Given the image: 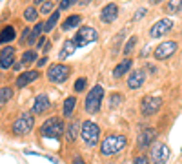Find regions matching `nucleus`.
<instances>
[{
    "mask_svg": "<svg viewBox=\"0 0 182 164\" xmlns=\"http://www.w3.org/2000/svg\"><path fill=\"white\" fill-rule=\"evenodd\" d=\"M169 155H171V151H169L168 144L164 142H155L149 151V159L153 164H166L169 161Z\"/></svg>",
    "mask_w": 182,
    "mask_h": 164,
    "instance_id": "1a4fd4ad",
    "label": "nucleus"
},
{
    "mask_svg": "<svg viewBox=\"0 0 182 164\" xmlns=\"http://www.w3.org/2000/svg\"><path fill=\"white\" fill-rule=\"evenodd\" d=\"M148 55H149V47H144V49H142V53H140V57L144 59V57H148Z\"/></svg>",
    "mask_w": 182,
    "mask_h": 164,
    "instance_id": "a19ab883",
    "label": "nucleus"
},
{
    "mask_svg": "<svg viewBox=\"0 0 182 164\" xmlns=\"http://www.w3.org/2000/svg\"><path fill=\"white\" fill-rule=\"evenodd\" d=\"M151 4H159V2H162V0H149Z\"/></svg>",
    "mask_w": 182,
    "mask_h": 164,
    "instance_id": "c03bdc74",
    "label": "nucleus"
},
{
    "mask_svg": "<svg viewBox=\"0 0 182 164\" xmlns=\"http://www.w3.org/2000/svg\"><path fill=\"white\" fill-rule=\"evenodd\" d=\"M77 2H79V0H60V2H59V9H60V11L69 9V7H73Z\"/></svg>",
    "mask_w": 182,
    "mask_h": 164,
    "instance_id": "72a5a7b5",
    "label": "nucleus"
},
{
    "mask_svg": "<svg viewBox=\"0 0 182 164\" xmlns=\"http://www.w3.org/2000/svg\"><path fill=\"white\" fill-rule=\"evenodd\" d=\"M177 49H179V44H177L175 40L160 42V44L155 47V51H153V57H155L157 60H168L171 55H175V53H177Z\"/></svg>",
    "mask_w": 182,
    "mask_h": 164,
    "instance_id": "9d476101",
    "label": "nucleus"
},
{
    "mask_svg": "<svg viewBox=\"0 0 182 164\" xmlns=\"http://www.w3.org/2000/svg\"><path fill=\"white\" fill-rule=\"evenodd\" d=\"M119 18V6L115 2H109L107 6H104L100 11V20L104 24H113Z\"/></svg>",
    "mask_w": 182,
    "mask_h": 164,
    "instance_id": "4468645a",
    "label": "nucleus"
},
{
    "mask_svg": "<svg viewBox=\"0 0 182 164\" xmlns=\"http://www.w3.org/2000/svg\"><path fill=\"white\" fill-rule=\"evenodd\" d=\"M157 139V129H153V128H142V131L139 133V139H137V148L144 151L146 148H149L153 141Z\"/></svg>",
    "mask_w": 182,
    "mask_h": 164,
    "instance_id": "f8f14e48",
    "label": "nucleus"
},
{
    "mask_svg": "<svg viewBox=\"0 0 182 164\" xmlns=\"http://www.w3.org/2000/svg\"><path fill=\"white\" fill-rule=\"evenodd\" d=\"M144 82H146V69H133L126 84L129 89H139Z\"/></svg>",
    "mask_w": 182,
    "mask_h": 164,
    "instance_id": "dca6fc26",
    "label": "nucleus"
},
{
    "mask_svg": "<svg viewBox=\"0 0 182 164\" xmlns=\"http://www.w3.org/2000/svg\"><path fill=\"white\" fill-rule=\"evenodd\" d=\"M122 104V95L120 93H113L111 97H109V109H115L117 106H120Z\"/></svg>",
    "mask_w": 182,
    "mask_h": 164,
    "instance_id": "7c9ffc66",
    "label": "nucleus"
},
{
    "mask_svg": "<svg viewBox=\"0 0 182 164\" xmlns=\"http://www.w3.org/2000/svg\"><path fill=\"white\" fill-rule=\"evenodd\" d=\"M17 39V29L13 26H6L2 31H0V44H9Z\"/></svg>",
    "mask_w": 182,
    "mask_h": 164,
    "instance_id": "4be33fe9",
    "label": "nucleus"
},
{
    "mask_svg": "<svg viewBox=\"0 0 182 164\" xmlns=\"http://www.w3.org/2000/svg\"><path fill=\"white\" fill-rule=\"evenodd\" d=\"M131 68H133V59H124L122 62H119L117 66H115V69H113V77L115 79H120V77H124L127 71H131Z\"/></svg>",
    "mask_w": 182,
    "mask_h": 164,
    "instance_id": "a211bd4d",
    "label": "nucleus"
},
{
    "mask_svg": "<svg viewBox=\"0 0 182 164\" xmlns=\"http://www.w3.org/2000/svg\"><path fill=\"white\" fill-rule=\"evenodd\" d=\"M46 44H47V37H46V35H44V37H40V40L37 42V46H38V47H44V46H46Z\"/></svg>",
    "mask_w": 182,
    "mask_h": 164,
    "instance_id": "4c0bfd02",
    "label": "nucleus"
},
{
    "mask_svg": "<svg viewBox=\"0 0 182 164\" xmlns=\"http://www.w3.org/2000/svg\"><path fill=\"white\" fill-rule=\"evenodd\" d=\"M37 4H44V2H47V0H35Z\"/></svg>",
    "mask_w": 182,
    "mask_h": 164,
    "instance_id": "a18cd8bd",
    "label": "nucleus"
},
{
    "mask_svg": "<svg viewBox=\"0 0 182 164\" xmlns=\"http://www.w3.org/2000/svg\"><path fill=\"white\" fill-rule=\"evenodd\" d=\"M38 15H40V11H38L37 7H33V6H27V7L24 9V20L26 22H37Z\"/></svg>",
    "mask_w": 182,
    "mask_h": 164,
    "instance_id": "bb28decb",
    "label": "nucleus"
},
{
    "mask_svg": "<svg viewBox=\"0 0 182 164\" xmlns=\"http://www.w3.org/2000/svg\"><path fill=\"white\" fill-rule=\"evenodd\" d=\"M126 146H127L126 135H107L100 144V155L102 157H113V155L120 153Z\"/></svg>",
    "mask_w": 182,
    "mask_h": 164,
    "instance_id": "f03ea898",
    "label": "nucleus"
},
{
    "mask_svg": "<svg viewBox=\"0 0 182 164\" xmlns=\"http://www.w3.org/2000/svg\"><path fill=\"white\" fill-rule=\"evenodd\" d=\"M97 39H99V33H97L95 27H91V26H82V27H79V31L75 33L73 42H75L77 47H86L87 44L95 42Z\"/></svg>",
    "mask_w": 182,
    "mask_h": 164,
    "instance_id": "423d86ee",
    "label": "nucleus"
},
{
    "mask_svg": "<svg viewBox=\"0 0 182 164\" xmlns=\"http://www.w3.org/2000/svg\"><path fill=\"white\" fill-rule=\"evenodd\" d=\"M171 29H173V20H171V18H160V20H157L151 26L149 37H151V39H160L164 35H168Z\"/></svg>",
    "mask_w": 182,
    "mask_h": 164,
    "instance_id": "9b49d317",
    "label": "nucleus"
},
{
    "mask_svg": "<svg viewBox=\"0 0 182 164\" xmlns=\"http://www.w3.org/2000/svg\"><path fill=\"white\" fill-rule=\"evenodd\" d=\"M33 128H35V115L29 111H22L18 119L13 122V133L22 137V135H27Z\"/></svg>",
    "mask_w": 182,
    "mask_h": 164,
    "instance_id": "39448f33",
    "label": "nucleus"
},
{
    "mask_svg": "<svg viewBox=\"0 0 182 164\" xmlns=\"http://www.w3.org/2000/svg\"><path fill=\"white\" fill-rule=\"evenodd\" d=\"M86 86H87V79L80 77V79H77L75 86H73V89H75V93H82V91L86 89Z\"/></svg>",
    "mask_w": 182,
    "mask_h": 164,
    "instance_id": "2f4dec72",
    "label": "nucleus"
},
{
    "mask_svg": "<svg viewBox=\"0 0 182 164\" xmlns=\"http://www.w3.org/2000/svg\"><path fill=\"white\" fill-rule=\"evenodd\" d=\"M22 66H24V64H22V62H15V64H13V68H11V69H15V71H20V69H22Z\"/></svg>",
    "mask_w": 182,
    "mask_h": 164,
    "instance_id": "ea45409f",
    "label": "nucleus"
},
{
    "mask_svg": "<svg viewBox=\"0 0 182 164\" xmlns=\"http://www.w3.org/2000/svg\"><path fill=\"white\" fill-rule=\"evenodd\" d=\"M75 108H77V97H73V95H71V97H66V100L62 104V117L71 119Z\"/></svg>",
    "mask_w": 182,
    "mask_h": 164,
    "instance_id": "412c9836",
    "label": "nucleus"
},
{
    "mask_svg": "<svg viewBox=\"0 0 182 164\" xmlns=\"http://www.w3.org/2000/svg\"><path fill=\"white\" fill-rule=\"evenodd\" d=\"M133 164H149V157L148 155H137L133 159Z\"/></svg>",
    "mask_w": 182,
    "mask_h": 164,
    "instance_id": "c9c22d12",
    "label": "nucleus"
},
{
    "mask_svg": "<svg viewBox=\"0 0 182 164\" xmlns=\"http://www.w3.org/2000/svg\"><path fill=\"white\" fill-rule=\"evenodd\" d=\"M80 137L87 148H95L100 141V128L91 121H86L80 126Z\"/></svg>",
    "mask_w": 182,
    "mask_h": 164,
    "instance_id": "20e7f679",
    "label": "nucleus"
},
{
    "mask_svg": "<svg viewBox=\"0 0 182 164\" xmlns=\"http://www.w3.org/2000/svg\"><path fill=\"white\" fill-rule=\"evenodd\" d=\"M66 133V124L60 117H49L46 119L40 126V135L46 139H53V141H60Z\"/></svg>",
    "mask_w": 182,
    "mask_h": 164,
    "instance_id": "f257e3e1",
    "label": "nucleus"
},
{
    "mask_svg": "<svg viewBox=\"0 0 182 164\" xmlns=\"http://www.w3.org/2000/svg\"><path fill=\"white\" fill-rule=\"evenodd\" d=\"M82 22V17L80 15H69L66 20L62 22L60 29L62 31H69V29H73V27H79V24Z\"/></svg>",
    "mask_w": 182,
    "mask_h": 164,
    "instance_id": "5701e85b",
    "label": "nucleus"
},
{
    "mask_svg": "<svg viewBox=\"0 0 182 164\" xmlns=\"http://www.w3.org/2000/svg\"><path fill=\"white\" fill-rule=\"evenodd\" d=\"M80 126L82 124H79L77 121L66 124V133H64V137H66L67 142H75V141H77V135L80 133Z\"/></svg>",
    "mask_w": 182,
    "mask_h": 164,
    "instance_id": "6ab92c4d",
    "label": "nucleus"
},
{
    "mask_svg": "<svg viewBox=\"0 0 182 164\" xmlns=\"http://www.w3.org/2000/svg\"><path fill=\"white\" fill-rule=\"evenodd\" d=\"M38 77H40V73L37 71V69H31V71H24L20 73L18 77H17V88H26L27 84H31V82L38 80Z\"/></svg>",
    "mask_w": 182,
    "mask_h": 164,
    "instance_id": "f3484780",
    "label": "nucleus"
},
{
    "mask_svg": "<svg viewBox=\"0 0 182 164\" xmlns=\"http://www.w3.org/2000/svg\"><path fill=\"white\" fill-rule=\"evenodd\" d=\"M166 13H175V15H182V0H168L164 6Z\"/></svg>",
    "mask_w": 182,
    "mask_h": 164,
    "instance_id": "b1692460",
    "label": "nucleus"
},
{
    "mask_svg": "<svg viewBox=\"0 0 182 164\" xmlns=\"http://www.w3.org/2000/svg\"><path fill=\"white\" fill-rule=\"evenodd\" d=\"M162 106V97H155V95H148L140 100V113L144 117H153Z\"/></svg>",
    "mask_w": 182,
    "mask_h": 164,
    "instance_id": "6e6552de",
    "label": "nucleus"
},
{
    "mask_svg": "<svg viewBox=\"0 0 182 164\" xmlns=\"http://www.w3.org/2000/svg\"><path fill=\"white\" fill-rule=\"evenodd\" d=\"M73 164H86V162H84L82 155H75V157H73Z\"/></svg>",
    "mask_w": 182,
    "mask_h": 164,
    "instance_id": "58836bf2",
    "label": "nucleus"
},
{
    "mask_svg": "<svg viewBox=\"0 0 182 164\" xmlns=\"http://www.w3.org/2000/svg\"><path fill=\"white\" fill-rule=\"evenodd\" d=\"M59 18H60V9H57V11H53V13L49 15V18H47L46 26H44V33L53 31V29H55V26L59 24Z\"/></svg>",
    "mask_w": 182,
    "mask_h": 164,
    "instance_id": "393cba45",
    "label": "nucleus"
},
{
    "mask_svg": "<svg viewBox=\"0 0 182 164\" xmlns=\"http://www.w3.org/2000/svg\"><path fill=\"white\" fill-rule=\"evenodd\" d=\"M102 99H104V88L99 86V84L93 86V88L87 91V97H86V100H84L86 111L91 113V115L99 113V111H100V106H102Z\"/></svg>",
    "mask_w": 182,
    "mask_h": 164,
    "instance_id": "7ed1b4c3",
    "label": "nucleus"
},
{
    "mask_svg": "<svg viewBox=\"0 0 182 164\" xmlns=\"http://www.w3.org/2000/svg\"><path fill=\"white\" fill-rule=\"evenodd\" d=\"M71 75V68L67 64H53L49 69H47V80L53 82V84H64V82L69 79Z\"/></svg>",
    "mask_w": 182,
    "mask_h": 164,
    "instance_id": "0eeeda50",
    "label": "nucleus"
},
{
    "mask_svg": "<svg viewBox=\"0 0 182 164\" xmlns=\"http://www.w3.org/2000/svg\"><path fill=\"white\" fill-rule=\"evenodd\" d=\"M11 99H13V89L11 88H0V108Z\"/></svg>",
    "mask_w": 182,
    "mask_h": 164,
    "instance_id": "cd10ccee",
    "label": "nucleus"
},
{
    "mask_svg": "<svg viewBox=\"0 0 182 164\" xmlns=\"http://www.w3.org/2000/svg\"><path fill=\"white\" fill-rule=\"evenodd\" d=\"M135 46H137V37H131L129 40L126 42V46H124V49H122V55L129 57V55H131V51L135 49Z\"/></svg>",
    "mask_w": 182,
    "mask_h": 164,
    "instance_id": "c85d7f7f",
    "label": "nucleus"
},
{
    "mask_svg": "<svg viewBox=\"0 0 182 164\" xmlns=\"http://www.w3.org/2000/svg\"><path fill=\"white\" fill-rule=\"evenodd\" d=\"M75 49H77V46H75L73 39H67V40L62 44L60 51H59V60H66V59H69V57L75 53Z\"/></svg>",
    "mask_w": 182,
    "mask_h": 164,
    "instance_id": "aec40b11",
    "label": "nucleus"
},
{
    "mask_svg": "<svg viewBox=\"0 0 182 164\" xmlns=\"http://www.w3.org/2000/svg\"><path fill=\"white\" fill-rule=\"evenodd\" d=\"M53 2H44V4H40V7H38V11H40V15H46V17H49L51 13H53Z\"/></svg>",
    "mask_w": 182,
    "mask_h": 164,
    "instance_id": "c756f323",
    "label": "nucleus"
},
{
    "mask_svg": "<svg viewBox=\"0 0 182 164\" xmlns=\"http://www.w3.org/2000/svg\"><path fill=\"white\" fill-rule=\"evenodd\" d=\"M148 68H149V71H151V73H155V71H157V68H155V66H153V64H149V66H148Z\"/></svg>",
    "mask_w": 182,
    "mask_h": 164,
    "instance_id": "37998d69",
    "label": "nucleus"
},
{
    "mask_svg": "<svg viewBox=\"0 0 182 164\" xmlns=\"http://www.w3.org/2000/svg\"><path fill=\"white\" fill-rule=\"evenodd\" d=\"M15 47L13 46H4L0 49V69H11L15 64Z\"/></svg>",
    "mask_w": 182,
    "mask_h": 164,
    "instance_id": "ddd939ff",
    "label": "nucleus"
},
{
    "mask_svg": "<svg viewBox=\"0 0 182 164\" xmlns=\"http://www.w3.org/2000/svg\"><path fill=\"white\" fill-rule=\"evenodd\" d=\"M42 49H44V53H47V51H49V49H51V42H47V44H46V46H44V47H42Z\"/></svg>",
    "mask_w": 182,
    "mask_h": 164,
    "instance_id": "79ce46f5",
    "label": "nucleus"
},
{
    "mask_svg": "<svg viewBox=\"0 0 182 164\" xmlns=\"http://www.w3.org/2000/svg\"><path fill=\"white\" fill-rule=\"evenodd\" d=\"M146 15H148V9H146V7H139V9H137V13L133 15V22L142 20V18H144Z\"/></svg>",
    "mask_w": 182,
    "mask_h": 164,
    "instance_id": "f704fd0d",
    "label": "nucleus"
},
{
    "mask_svg": "<svg viewBox=\"0 0 182 164\" xmlns=\"http://www.w3.org/2000/svg\"><path fill=\"white\" fill-rule=\"evenodd\" d=\"M29 37H31V29L29 27H24V31H22V35H20V39H18V44H27L29 42Z\"/></svg>",
    "mask_w": 182,
    "mask_h": 164,
    "instance_id": "473e14b6",
    "label": "nucleus"
},
{
    "mask_svg": "<svg viewBox=\"0 0 182 164\" xmlns=\"http://www.w3.org/2000/svg\"><path fill=\"white\" fill-rule=\"evenodd\" d=\"M38 60V53L35 51V49H26L24 53H22V64L24 66H31L33 62H37Z\"/></svg>",
    "mask_w": 182,
    "mask_h": 164,
    "instance_id": "a878e982",
    "label": "nucleus"
},
{
    "mask_svg": "<svg viewBox=\"0 0 182 164\" xmlns=\"http://www.w3.org/2000/svg\"><path fill=\"white\" fill-rule=\"evenodd\" d=\"M46 64H47V57H46V55H44V57H42V59H38V60H37V68H44V66H46Z\"/></svg>",
    "mask_w": 182,
    "mask_h": 164,
    "instance_id": "e433bc0d",
    "label": "nucleus"
},
{
    "mask_svg": "<svg viewBox=\"0 0 182 164\" xmlns=\"http://www.w3.org/2000/svg\"><path fill=\"white\" fill-rule=\"evenodd\" d=\"M49 106H51L49 97H47L46 93H40V95L35 97V102L31 106V113H33V115H40V113H44V111L49 109Z\"/></svg>",
    "mask_w": 182,
    "mask_h": 164,
    "instance_id": "2eb2a0df",
    "label": "nucleus"
}]
</instances>
